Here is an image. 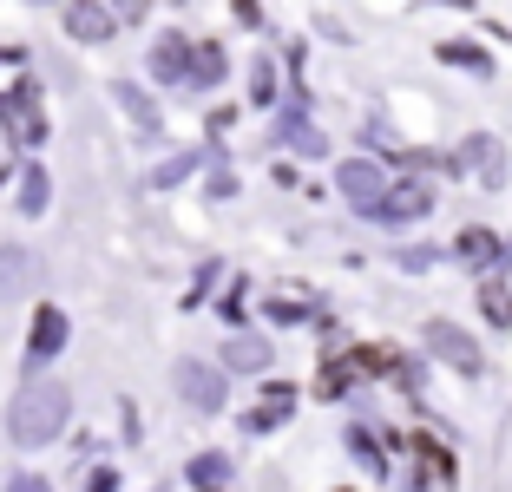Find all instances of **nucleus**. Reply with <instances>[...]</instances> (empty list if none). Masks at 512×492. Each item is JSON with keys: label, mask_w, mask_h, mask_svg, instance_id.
<instances>
[{"label": "nucleus", "mask_w": 512, "mask_h": 492, "mask_svg": "<svg viewBox=\"0 0 512 492\" xmlns=\"http://www.w3.org/2000/svg\"><path fill=\"white\" fill-rule=\"evenodd\" d=\"M335 184H342V197H348L355 210H368L381 191H388V171H381L375 158H348L342 171H335Z\"/></svg>", "instance_id": "423d86ee"}, {"label": "nucleus", "mask_w": 512, "mask_h": 492, "mask_svg": "<svg viewBox=\"0 0 512 492\" xmlns=\"http://www.w3.org/2000/svg\"><path fill=\"white\" fill-rule=\"evenodd\" d=\"M33 99H40V86H33V79H20V86L0 99V125H7V138H14V145H40V132H46V119L33 112Z\"/></svg>", "instance_id": "39448f33"}, {"label": "nucleus", "mask_w": 512, "mask_h": 492, "mask_svg": "<svg viewBox=\"0 0 512 492\" xmlns=\"http://www.w3.org/2000/svg\"><path fill=\"white\" fill-rule=\"evenodd\" d=\"M460 164H473L480 184H506V145H499L493 132H473L467 145H460Z\"/></svg>", "instance_id": "1a4fd4ad"}, {"label": "nucleus", "mask_w": 512, "mask_h": 492, "mask_svg": "<svg viewBox=\"0 0 512 492\" xmlns=\"http://www.w3.org/2000/svg\"><path fill=\"white\" fill-rule=\"evenodd\" d=\"M112 27H119V14L112 7H99V0H66V33L73 40H112Z\"/></svg>", "instance_id": "6e6552de"}, {"label": "nucleus", "mask_w": 512, "mask_h": 492, "mask_svg": "<svg viewBox=\"0 0 512 492\" xmlns=\"http://www.w3.org/2000/svg\"><path fill=\"white\" fill-rule=\"evenodd\" d=\"M66 414H73V394L60 381H33L7 407V433H14V447H46V440H60Z\"/></svg>", "instance_id": "f257e3e1"}, {"label": "nucleus", "mask_w": 512, "mask_h": 492, "mask_svg": "<svg viewBox=\"0 0 512 492\" xmlns=\"http://www.w3.org/2000/svg\"><path fill=\"white\" fill-rule=\"evenodd\" d=\"M224 368L263 374V368H270V342H263V335H230V342H224Z\"/></svg>", "instance_id": "4468645a"}, {"label": "nucleus", "mask_w": 512, "mask_h": 492, "mask_svg": "<svg viewBox=\"0 0 512 492\" xmlns=\"http://www.w3.org/2000/svg\"><path fill=\"white\" fill-rule=\"evenodd\" d=\"M33 283H40V256L20 243H0V302H20Z\"/></svg>", "instance_id": "0eeeda50"}, {"label": "nucleus", "mask_w": 512, "mask_h": 492, "mask_svg": "<svg viewBox=\"0 0 512 492\" xmlns=\"http://www.w3.org/2000/svg\"><path fill=\"white\" fill-rule=\"evenodd\" d=\"M289 407H296V388H289V381H270V394H263V401L243 414V433H270V427H283Z\"/></svg>", "instance_id": "9d476101"}, {"label": "nucleus", "mask_w": 512, "mask_h": 492, "mask_svg": "<svg viewBox=\"0 0 512 492\" xmlns=\"http://www.w3.org/2000/svg\"><path fill=\"white\" fill-rule=\"evenodd\" d=\"M480 309H486V322H493V328H512V296H506L499 283L480 289Z\"/></svg>", "instance_id": "4be33fe9"}, {"label": "nucleus", "mask_w": 512, "mask_h": 492, "mask_svg": "<svg viewBox=\"0 0 512 492\" xmlns=\"http://www.w3.org/2000/svg\"><path fill=\"white\" fill-rule=\"evenodd\" d=\"M499 256H506V243L493 237V230H467V237H460V263H499Z\"/></svg>", "instance_id": "f3484780"}, {"label": "nucleus", "mask_w": 512, "mask_h": 492, "mask_svg": "<svg viewBox=\"0 0 512 492\" xmlns=\"http://www.w3.org/2000/svg\"><path fill=\"white\" fill-rule=\"evenodd\" d=\"M250 99H256V105L276 99V66H256V73H250Z\"/></svg>", "instance_id": "b1692460"}, {"label": "nucleus", "mask_w": 512, "mask_h": 492, "mask_svg": "<svg viewBox=\"0 0 512 492\" xmlns=\"http://www.w3.org/2000/svg\"><path fill=\"white\" fill-rule=\"evenodd\" d=\"M191 73V40L184 33H158L151 40V79H184Z\"/></svg>", "instance_id": "9b49d317"}, {"label": "nucleus", "mask_w": 512, "mask_h": 492, "mask_svg": "<svg viewBox=\"0 0 512 492\" xmlns=\"http://www.w3.org/2000/svg\"><path fill=\"white\" fill-rule=\"evenodd\" d=\"M171 381H178V401L184 407H197V414H224V401H230L224 368H211V361H178Z\"/></svg>", "instance_id": "f03ea898"}, {"label": "nucleus", "mask_w": 512, "mask_h": 492, "mask_svg": "<svg viewBox=\"0 0 512 492\" xmlns=\"http://www.w3.org/2000/svg\"><path fill=\"white\" fill-rule=\"evenodd\" d=\"M46 191H53V184H46V171H40V164H27V171H20V210H27V217H40V210H46Z\"/></svg>", "instance_id": "6ab92c4d"}, {"label": "nucleus", "mask_w": 512, "mask_h": 492, "mask_svg": "<svg viewBox=\"0 0 512 492\" xmlns=\"http://www.w3.org/2000/svg\"><path fill=\"white\" fill-rule=\"evenodd\" d=\"M427 355H434V361H447L453 374H480V368H486L480 342H473L467 328H453V322H427Z\"/></svg>", "instance_id": "20e7f679"}, {"label": "nucleus", "mask_w": 512, "mask_h": 492, "mask_svg": "<svg viewBox=\"0 0 512 492\" xmlns=\"http://www.w3.org/2000/svg\"><path fill=\"white\" fill-rule=\"evenodd\" d=\"M427 210H434V184L388 178V191L368 204V217H375V224H414V217H427Z\"/></svg>", "instance_id": "7ed1b4c3"}, {"label": "nucleus", "mask_w": 512, "mask_h": 492, "mask_svg": "<svg viewBox=\"0 0 512 492\" xmlns=\"http://www.w3.org/2000/svg\"><path fill=\"white\" fill-rule=\"evenodd\" d=\"M368 440H375V433H362V427L348 433V447H355V460H362V466H368V473H375V479H381V473H388V460H381V453H375V447H368Z\"/></svg>", "instance_id": "5701e85b"}, {"label": "nucleus", "mask_w": 512, "mask_h": 492, "mask_svg": "<svg viewBox=\"0 0 512 492\" xmlns=\"http://www.w3.org/2000/svg\"><path fill=\"white\" fill-rule=\"evenodd\" d=\"M191 86H217V79H224V46L217 40H204V46H191Z\"/></svg>", "instance_id": "2eb2a0df"}, {"label": "nucleus", "mask_w": 512, "mask_h": 492, "mask_svg": "<svg viewBox=\"0 0 512 492\" xmlns=\"http://www.w3.org/2000/svg\"><path fill=\"white\" fill-rule=\"evenodd\" d=\"M283 138H289L296 151H309V158H322V151H329V138L309 125V112H289V119H283Z\"/></svg>", "instance_id": "dca6fc26"}, {"label": "nucleus", "mask_w": 512, "mask_h": 492, "mask_svg": "<svg viewBox=\"0 0 512 492\" xmlns=\"http://www.w3.org/2000/svg\"><path fill=\"white\" fill-rule=\"evenodd\" d=\"M197 171V151H178V158H165L158 171H151V191H171V184H184Z\"/></svg>", "instance_id": "aec40b11"}, {"label": "nucleus", "mask_w": 512, "mask_h": 492, "mask_svg": "<svg viewBox=\"0 0 512 492\" xmlns=\"http://www.w3.org/2000/svg\"><path fill=\"white\" fill-rule=\"evenodd\" d=\"M7 60H14V53H7V46H0V66H7Z\"/></svg>", "instance_id": "a878e982"}, {"label": "nucleus", "mask_w": 512, "mask_h": 492, "mask_svg": "<svg viewBox=\"0 0 512 492\" xmlns=\"http://www.w3.org/2000/svg\"><path fill=\"white\" fill-rule=\"evenodd\" d=\"M60 348H66V315H60V309H40V315H33V342H27V355H33V361H53Z\"/></svg>", "instance_id": "ddd939ff"}, {"label": "nucleus", "mask_w": 512, "mask_h": 492, "mask_svg": "<svg viewBox=\"0 0 512 492\" xmlns=\"http://www.w3.org/2000/svg\"><path fill=\"white\" fill-rule=\"evenodd\" d=\"M112 105H119V112L138 125V132H158V125H165V119H158V105H151L145 92L132 86V79H112Z\"/></svg>", "instance_id": "f8f14e48"}, {"label": "nucleus", "mask_w": 512, "mask_h": 492, "mask_svg": "<svg viewBox=\"0 0 512 492\" xmlns=\"http://www.w3.org/2000/svg\"><path fill=\"white\" fill-rule=\"evenodd\" d=\"M112 14H119V20H145L151 0H112Z\"/></svg>", "instance_id": "393cba45"}, {"label": "nucleus", "mask_w": 512, "mask_h": 492, "mask_svg": "<svg viewBox=\"0 0 512 492\" xmlns=\"http://www.w3.org/2000/svg\"><path fill=\"white\" fill-rule=\"evenodd\" d=\"M184 479H191V486H224V479H230V460H224V453H197V460L184 466Z\"/></svg>", "instance_id": "a211bd4d"}, {"label": "nucleus", "mask_w": 512, "mask_h": 492, "mask_svg": "<svg viewBox=\"0 0 512 492\" xmlns=\"http://www.w3.org/2000/svg\"><path fill=\"white\" fill-rule=\"evenodd\" d=\"M440 60H447V66H467V73H493V60H486L480 46H467V40H447V46H440Z\"/></svg>", "instance_id": "412c9836"}]
</instances>
